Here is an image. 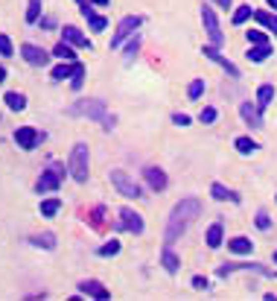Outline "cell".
<instances>
[{
  "instance_id": "60d3db41",
  "label": "cell",
  "mask_w": 277,
  "mask_h": 301,
  "mask_svg": "<svg viewBox=\"0 0 277 301\" xmlns=\"http://www.w3.org/2000/svg\"><path fill=\"white\" fill-rule=\"evenodd\" d=\"M257 225H260V228H269V225H272L269 214H263V211H260V214H257Z\"/></svg>"
},
{
  "instance_id": "e0dca14e",
  "label": "cell",
  "mask_w": 277,
  "mask_h": 301,
  "mask_svg": "<svg viewBox=\"0 0 277 301\" xmlns=\"http://www.w3.org/2000/svg\"><path fill=\"white\" fill-rule=\"evenodd\" d=\"M228 249L234 252V255H251V240L248 237H234V240H228Z\"/></svg>"
},
{
  "instance_id": "f35d334b",
  "label": "cell",
  "mask_w": 277,
  "mask_h": 301,
  "mask_svg": "<svg viewBox=\"0 0 277 301\" xmlns=\"http://www.w3.org/2000/svg\"><path fill=\"white\" fill-rule=\"evenodd\" d=\"M198 120H201V123H213V120H216V108H201Z\"/></svg>"
},
{
  "instance_id": "e575fe53",
  "label": "cell",
  "mask_w": 277,
  "mask_h": 301,
  "mask_svg": "<svg viewBox=\"0 0 277 301\" xmlns=\"http://www.w3.org/2000/svg\"><path fill=\"white\" fill-rule=\"evenodd\" d=\"M102 214H105V208H102V205L91 211V225H93V228H102Z\"/></svg>"
},
{
  "instance_id": "44dd1931",
  "label": "cell",
  "mask_w": 277,
  "mask_h": 301,
  "mask_svg": "<svg viewBox=\"0 0 277 301\" xmlns=\"http://www.w3.org/2000/svg\"><path fill=\"white\" fill-rule=\"evenodd\" d=\"M254 21H257V24H263L266 30L277 33V15H272V12H254Z\"/></svg>"
},
{
  "instance_id": "8992f818",
  "label": "cell",
  "mask_w": 277,
  "mask_h": 301,
  "mask_svg": "<svg viewBox=\"0 0 277 301\" xmlns=\"http://www.w3.org/2000/svg\"><path fill=\"white\" fill-rule=\"evenodd\" d=\"M62 178H64V167L53 164V167H50L44 175H41V178H38V193H53V190H59Z\"/></svg>"
},
{
  "instance_id": "7402d4cb",
  "label": "cell",
  "mask_w": 277,
  "mask_h": 301,
  "mask_svg": "<svg viewBox=\"0 0 277 301\" xmlns=\"http://www.w3.org/2000/svg\"><path fill=\"white\" fill-rule=\"evenodd\" d=\"M6 105H9L12 111H24V108H27V97L18 94V91H12V94H6Z\"/></svg>"
},
{
  "instance_id": "ffe728a7",
  "label": "cell",
  "mask_w": 277,
  "mask_h": 301,
  "mask_svg": "<svg viewBox=\"0 0 277 301\" xmlns=\"http://www.w3.org/2000/svg\"><path fill=\"white\" fill-rule=\"evenodd\" d=\"M160 263H163V269H166L169 275H175V272H178V258L172 255V249H169V246L163 249V255H160Z\"/></svg>"
},
{
  "instance_id": "7c38bea8",
  "label": "cell",
  "mask_w": 277,
  "mask_h": 301,
  "mask_svg": "<svg viewBox=\"0 0 277 301\" xmlns=\"http://www.w3.org/2000/svg\"><path fill=\"white\" fill-rule=\"evenodd\" d=\"M201 53H204V56H207V59H213L216 65H222V67H225V70H228V73H231V76H234V79H237V76H239V67L234 65V62H228V59H225V56H222V53H219V50H216L213 44H210V47H204V50H201Z\"/></svg>"
},
{
  "instance_id": "d590c367",
  "label": "cell",
  "mask_w": 277,
  "mask_h": 301,
  "mask_svg": "<svg viewBox=\"0 0 277 301\" xmlns=\"http://www.w3.org/2000/svg\"><path fill=\"white\" fill-rule=\"evenodd\" d=\"M12 53H15V47H12L9 35H0V56H12Z\"/></svg>"
},
{
  "instance_id": "83f0119b",
  "label": "cell",
  "mask_w": 277,
  "mask_h": 301,
  "mask_svg": "<svg viewBox=\"0 0 277 301\" xmlns=\"http://www.w3.org/2000/svg\"><path fill=\"white\" fill-rule=\"evenodd\" d=\"M257 149V143L251 140V137H237V152H242V155H251Z\"/></svg>"
},
{
  "instance_id": "f6af8a7d",
  "label": "cell",
  "mask_w": 277,
  "mask_h": 301,
  "mask_svg": "<svg viewBox=\"0 0 277 301\" xmlns=\"http://www.w3.org/2000/svg\"><path fill=\"white\" fill-rule=\"evenodd\" d=\"M3 79H6V70H3V67H0V85H3Z\"/></svg>"
},
{
  "instance_id": "277c9868",
  "label": "cell",
  "mask_w": 277,
  "mask_h": 301,
  "mask_svg": "<svg viewBox=\"0 0 277 301\" xmlns=\"http://www.w3.org/2000/svg\"><path fill=\"white\" fill-rule=\"evenodd\" d=\"M111 184L117 187V193H120V196H128V199L143 196V193H140V187L134 184V178H128L123 170H111Z\"/></svg>"
},
{
  "instance_id": "8d00e7d4",
  "label": "cell",
  "mask_w": 277,
  "mask_h": 301,
  "mask_svg": "<svg viewBox=\"0 0 277 301\" xmlns=\"http://www.w3.org/2000/svg\"><path fill=\"white\" fill-rule=\"evenodd\" d=\"M248 41H251V44H269L266 35L260 33V30H248Z\"/></svg>"
},
{
  "instance_id": "30bf717a",
  "label": "cell",
  "mask_w": 277,
  "mask_h": 301,
  "mask_svg": "<svg viewBox=\"0 0 277 301\" xmlns=\"http://www.w3.org/2000/svg\"><path fill=\"white\" fill-rule=\"evenodd\" d=\"M120 228L140 234V231H143V219H140V214H134L131 208H123V211H120Z\"/></svg>"
},
{
  "instance_id": "f1b7e54d",
  "label": "cell",
  "mask_w": 277,
  "mask_h": 301,
  "mask_svg": "<svg viewBox=\"0 0 277 301\" xmlns=\"http://www.w3.org/2000/svg\"><path fill=\"white\" fill-rule=\"evenodd\" d=\"M254 12H251V6H239L237 12H234V27H239V24H245L248 18H251Z\"/></svg>"
},
{
  "instance_id": "ba28073f",
  "label": "cell",
  "mask_w": 277,
  "mask_h": 301,
  "mask_svg": "<svg viewBox=\"0 0 277 301\" xmlns=\"http://www.w3.org/2000/svg\"><path fill=\"white\" fill-rule=\"evenodd\" d=\"M15 143H18L21 149H35V146L41 143V132L32 129V126H21V129L15 132Z\"/></svg>"
},
{
  "instance_id": "ac0fdd59",
  "label": "cell",
  "mask_w": 277,
  "mask_h": 301,
  "mask_svg": "<svg viewBox=\"0 0 277 301\" xmlns=\"http://www.w3.org/2000/svg\"><path fill=\"white\" fill-rule=\"evenodd\" d=\"M269 53H272V47L269 44H251V50H248L245 56L251 62H266L269 59Z\"/></svg>"
},
{
  "instance_id": "4fadbf2b",
  "label": "cell",
  "mask_w": 277,
  "mask_h": 301,
  "mask_svg": "<svg viewBox=\"0 0 277 301\" xmlns=\"http://www.w3.org/2000/svg\"><path fill=\"white\" fill-rule=\"evenodd\" d=\"M143 175H146V181H149V187L152 190H163L166 187V172L158 167H146L143 170Z\"/></svg>"
},
{
  "instance_id": "9a60e30c",
  "label": "cell",
  "mask_w": 277,
  "mask_h": 301,
  "mask_svg": "<svg viewBox=\"0 0 277 301\" xmlns=\"http://www.w3.org/2000/svg\"><path fill=\"white\" fill-rule=\"evenodd\" d=\"M62 41L73 44V47H91V41H88L85 35L79 33L76 27H64V30H62Z\"/></svg>"
},
{
  "instance_id": "9c48e42d",
  "label": "cell",
  "mask_w": 277,
  "mask_h": 301,
  "mask_svg": "<svg viewBox=\"0 0 277 301\" xmlns=\"http://www.w3.org/2000/svg\"><path fill=\"white\" fill-rule=\"evenodd\" d=\"M76 3H79V12H82V18H85V21L91 24V30H96V33H102V30L108 27V21H105L102 15H96V12H93L88 0H76Z\"/></svg>"
},
{
  "instance_id": "4316f807",
  "label": "cell",
  "mask_w": 277,
  "mask_h": 301,
  "mask_svg": "<svg viewBox=\"0 0 277 301\" xmlns=\"http://www.w3.org/2000/svg\"><path fill=\"white\" fill-rule=\"evenodd\" d=\"M82 76H85V65H79V62H73V76H70V85L79 91L82 88Z\"/></svg>"
},
{
  "instance_id": "ee69618b",
  "label": "cell",
  "mask_w": 277,
  "mask_h": 301,
  "mask_svg": "<svg viewBox=\"0 0 277 301\" xmlns=\"http://www.w3.org/2000/svg\"><path fill=\"white\" fill-rule=\"evenodd\" d=\"M91 3H96V6H108V0H91Z\"/></svg>"
},
{
  "instance_id": "f546056e",
  "label": "cell",
  "mask_w": 277,
  "mask_h": 301,
  "mask_svg": "<svg viewBox=\"0 0 277 301\" xmlns=\"http://www.w3.org/2000/svg\"><path fill=\"white\" fill-rule=\"evenodd\" d=\"M41 15V0H30V9H27V24H35Z\"/></svg>"
},
{
  "instance_id": "7bdbcfd3",
  "label": "cell",
  "mask_w": 277,
  "mask_h": 301,
  "mask_svg": "<svg viewBox=\"0 0 277 301\" xmlns=\"http://www.w3.org/2000/svg\"><path fill=\"white\" fill-rule=\"evenodd\" d=\"M213 3H219V6H225V9L231 6V0H213Z\"/></svg>"
},
{
  "instance_id": "836d02e7",
  "label": "cell",
  "mask_w": 277,
  "mask_h": 301,
  "mask_svg": "<svg viewBox=\"0 0 277 301\" xmlns=\"http://www.w3.org/2000/svg\"><path fill=\"white\" fill-rule=\"evenodd\" d=\"M50 76H53V79H56V82H62V79H67V76H73V65H70V67H67V65L56 67V70H53V73H50Z\"/></svg>"
},
{
  "instance_id": "5b68a950",
  "label": "cell",
  "mask_w": 277,
  "mask_h": 301,
  "mask_svg": "<svg viewBox=\"0 0 277 301\" xmlns=\"http://www.w3.org/2000/svg\"><path fill=\"white\" fill-rule=\"evenodd\" d=\"M201 21H204V30H207V38L213 47H222L225 44V35L219 30V21H216V12L210 6H201Z\"/></svg>"
},
{
  "instance_id": "ab89813d",
  "label": "cell",
  "mask_w": 277,
  "mask_h": 301,
  "mask_svg": "<svg viewBox=\"0 0 277 301\" xmlns=\"http://www.w3.org/2000/svg\"><path fill=\"white\" fill-rule=\"evenodd\" d=\"M207 287H210V281H207V278H201V275H196V278H193V290H207Z\"/></svg>"
},
{
  "instance_id": "cb8c5ba5",
  "label": "cell",
  "mask_w": 277,
  "mask_h": 301,
  "mask_svg": "<svg viewBox=\"0 0 277 301\" xmlns=\"http://www.w3.org/2000/svg\"><path fill=\"white\" fill-rule=\"evenodd\" d=\"M210 196H213V199H219V202H225V199H239V196H237V193H231V190H228V187H222V184H213V187H210Z\"/></svg>"
},
{
  "instance_id": "d4e9b609",
  "label": "cell",
  "mask_w": 277,
  "mask_h": 301,
  "mask_svg": "<svg viewBox=\"0 0 277 301\" xmlns=\"http://www.w3.org/2000/svg\"><path fill=\"white\" fill-rule=\"evenodd\" d=\"M59 208H62V202L59 199H44L41 202V216H56Z\"/></svg>"
},
{
  "instance_id": "484cf974",
  "label": "cell",
  "mask_w": 277,
  "mask_h": 301,
  "mask_svg": "<svg viewBox=\"0 0 277 301\" xmlns=\"http://www.w3.org/2000/svg\"><path fill=\"white\" fill-rule=\"evenodd\" d=\"M53 56H59V59H67V62H73V44H67V41H62V44H56V50H53Z\"/></svg>"
},
{
  "instance_id": "8fae6325",
  "label": "cell",
  "mask_w": 277,
  "mask_h": 301,
  "mask_svg": "<svg viewBox=\"0 0 277 301\" xmlns=\"http://www.w3.org/2000/svg\"><path fill=\"white\" fill-rule=\"evenodd\" d=\"M21 56H24L30 65H38V67L47 65V59H50V53H44V50L35 47V44H24V47H21Z\"/></svg>"
},
{
  "instance_id": "603a6c76",
  "label": "cell",
  "mask_w": 277,
  "mask_h": 301,
  "mask_svg": "<svg viewBox=\"0 0 277 301\" xmlns=\"http://www.w3.org/2000/svg\"><path fill=\"white\" fill-rule=\"evenodd\" d=\"M207 246H210V249H219V246H222V225H219V222L207 228Z\"/></svg>"
},
{
  "instance_id": "52a82bcc",
  "label": "cell",
  "mask_w": 277,
  "mask_h": 301,
  "mask_svg": "<svg viewBox=\"0 0 277 301\" xmlns=\"http://www.w3.org/2000/svg\"><path fill=\"white\" fill-rule=\"evenodd\" d=\"M137 27H140V18H137V15L123 18V21H120V27H117V33H114V38H111V47H120V44H123V41L134 33Z\"/></svg>"
},
{
  "instance_id": "7dc6e473",
  "label": "cell",
  "mask_w": 277,
  "mask_h": 301,
  "mask_svg": "<svg viewBox=\"0 0 277 301\" xmlns=\"http://www.w3.org/2000/svg\"><path fill=\"white\" fill-rule=\"evenodd\" d=\"M275 263H277V252H275Z\"/></svg>"
},
{
  "instance_id": "bcb514c9",
  "label": "cell",
  "mask_w": 277,
  "mask_h": 301,
  "mask_svg": "<svg viewBox=\"0 0 277 301\" xmlns=\"http://www.w3.org/2000/svg\"><path fill=\"white\" fill-rule=\"evenodd\" d=\"M269 6H277V0H269Z\"/></svg>"
},
{
  "instance_id": "1f68e13d",
  "label": "cell",
  "mask_w": 277,
  "mask_h": 301,
  "mask_svg": "<svg viewBox=\"0 0 277 301\" xmlns=\"http://www.w3.org/2000/svg\"><path fill=\"white\" fill-rule=\"evenodd\" d=\"M117 252H120V243H117V240H111V243L99 246V255H102V258H114Z\"/></svg>"
},
{
  "instance_id": "2e32d148",
  "label": "cell",
  "mask_w": 277,
  "mask_h": 301,
  "mask_svg": "<svg viewBox=\"0 0 277 301\" xmlns=\"http://www.w3.org/2000/svg\"><path fill=\"white\" fill-rule=\"evenodd\" d=\"M79 293L82 296H93V299H108V290L99 281H82L79 284Z\"/></svg>"
},
{
  "instance_id": "d6986e66",
  "label": "cell",
  "mask_w": 277,
  "mask_h": 301,
  "mask_svg": "<svg viewBox=\"0 0 277 301\" xmlns=\"http://www.w3.org/2000/svg\"><path fill=\"white\" fill-rule=\"evenodd\" d=\"M272 100H275V88H272V85H263V88L257 91V108H260V111H263V108H269Z\"/></svg>"
},
{
  "instance_id": "b9f144b4",
  "label": "cell",
  "mask_w": 277,
  "mask_h": 301,
  "mask_svg": "<svg viewBox=\"0 0 277 301\" xmlns=\"http://www.w3.org/2000/svg\"><path fill=\"white\" fill-rule=\"evenodd\" d=\"M172 123H178V126H187V123H190V117H187V114H175V117H172Z\"/></svg>"
},
{
  "instance_id": "3957f363",
  "label": "cell",
  "mask_w": 277,
  "mask_h": 301,
  "mask_svg": "<svg viewBox=\"0 0 277 301\" xmlns=\"http://www.w3.org/2000/svg\"><path fill=\"white\" fill-rule=\"evenodd\" d=\"M67 170H70V175H73L79 184L88 181V146H85V143H76V146H73L70 161H67Z\"/></svg>"
},
{
  "instance_id": "4dcf8cb0",
  "label": "cell",
  "mask_w": 277,
  "mask_h": 301,
  "mask_svg": "<svg viewBox=\"0 0 277 301\" xmlns=\"http://www.w3.org/2000/svg\"><path fill=\"white\" fill-rule=\"evenodd\" d=\"M32 243L35 246H44V249H56V237L53 234H38V237H32Z\"/></svg>"
},
{
  "instance_id": "d6a6232c",
  "label": "cell",
  "mask_w": 277,
  "mask_h": 301,
  "mask_svg": "<svg viewBox=\"0 0 277 301\" xmlns=\"http://www.w3.org/2000/svg\"><path fill=\"white\" fill-rule=\"evenodd\" d=\"M187 94H190V100H198V97L204 94V82H201V79L190 82V91H187Z\"/></svg>"
},
{
  "instance_id": "7a4b0ae2",
  "label": "cell",
  "mask_w": 277,
  "mask_h": 301,
  "mask_svg": "<svg viewBox=\"0 0 277 301\" xmlns=\"http://www.w3.org/2000/svg\"><path fill=\"white\" fill-rule=\"evenodd\" d=\"M70 114H85L96 123H102V129H111L114 126V117L108 114L105 100H79L76 105H70Z\"/></svg>"
},
{
  "instance_id": "74e56055",
  "label": "cell",
  "mask_w": 277,
  "mask_h": 301,
  "mask_svg": "<svg viewBox=\"0 0 277 301\" xmlns=\"http://www.w3.org/2000/svg\"><path fill=\"white\" fill-rule=\"evenodd\" d=\"M137 47H140V41H137V35L128 41V47H125V62H131V56L137 53Z\"/></svg>"
},
{
  "instance_id": "6da1fadb",
  "label": "cell",
  "mask_w": 277,
  "mask_h": 301,
  "mask_svg": "<svg viewBox=\"0 0 277 301\" xmlns=\"http://www.w3.org/2000/svg\"><path fill=\"white\" fill-rule=\"evenodd\" d=\"M201 214V202L198 199H181L175 208H172V214H169V222H166V246H172L178 237L184 234V228Z\"/></svg>"
},
{
  "instance_id": "5bb4252c",
  "label": "cell",
  "mask_w": 277,
  "mask_h": 301,
  "mask_svg": "<svg viewBox=\"0 0 277 301\" xmlns=\"http://www.w3.org/2000/svg\"><path fill=\"white\" fill-rule=\"evenodd\" d=\"M239 114L245 117L248 126H254V129H260V126H263V117H260V108H257V105H251V102H242V105H239Z\"/></svg>"
}]
</instances>
